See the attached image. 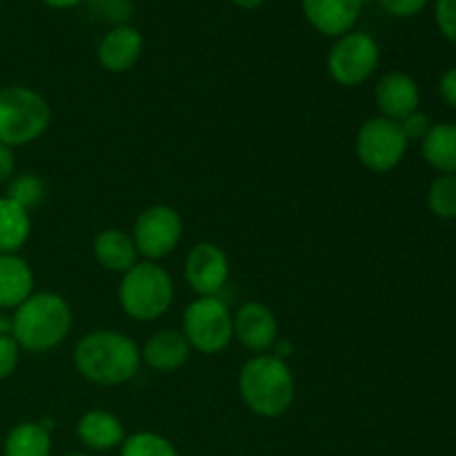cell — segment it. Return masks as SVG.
<instances>
[{"label": "cell", "mask_w": 456, "mask_h": 456, "mask_svg": "<svg viewBox=\"0 0 456 456\" xmlns=\"http://www.w3.org/2000/svg\"><path fill=\"white\" fill-rule=\"evenodd\" d=\"M374 102L383 118L403 120L405 116L414 114L421 102V92H419L417 80L403 71H387L381 76L374 87Z\"/></svg>", "instance_id": "obj_12"}, {"label": "cell", "mask_w": 456, "mask_h": 456, "mask_svg": "<svg viewBox=\"0 0 456 456\" xmlns=\"http://www.w3.org/2000/svg\"><path fill=\"white\" fill-rule=\"evenodd\" d=\"M78 441L92 452H107L120 448L125 441V426L116 414L107 410H89L76 423Z\"/></svg>", "instance_id": "obj_16"}, {"label": "cell", "mask_w": 456, "mask_h": 456, "mask_svg": "<svg viewBox=\"0 0 456 456\" xmlns=\"http://www.w3.org/2000/svg\"><path fill=\"white\" fill-rule=\"evenodd\" d=\"M176 288L174 279L163 265L154 261H138L125 272L118 285V301L125 314L138 323H151L167 314Z\"/></svg>", "instance_id": "obj_4"}, {"label": "cell", "mask_w": 456, "mask_h": 456, "mask_svg": "<svg viewBox=\"0 0 456 456\" xmlns=\"http://www.w3.org/2000/svg\"><path fill=\"white\" fill-rule=\"evenodd\" d=\"M383 12L396 18H412L426 9L428 0H379Z\"/></svg>", "instance_id": "obj_29"}, {"label": "cell", "mask_w": 456, "mask_h": 456, "mask_svg": "<svg viewBox=\"0 0 456 456\" xmlns=\"http://www.w3.org/2000/svg\"><path fill=\"white\" fill-rule=\"evenodd\" d=\"M52 123V107L43 94L25 85L0 87V142L12 150L38 141Z\"/></svg>", "instance_id": "obj_5"}, {"label": "cell", "mask_w": 456, "mask_h": 456, "mask_svg": "<svg viewBox=\"0 0 456 456\" xmlns=\"http://www.w3.org/2000/svg\"><path fill=\"white\" fill-rule=\"evenodd\" d=\"M138 256L141 254H138L136 243H134L132 234H127V232L110 227V230H102L94 239V258H96L102 270L125 274V272L136 265Z\"/></svg>", "instance_id": "obj_18"}, {"label": "cell", "mask_w": 456, "mask_h": 456, "mask_svg": "<svg viewBox=\"0 0 456 456\" xmlns=\"http://www.w3.org/2000/svg\"><path fill=\"white\" fill-rule=\"evenodd\" d=\"M239 395L254 414L276 419L288 412L297 396V381L288 361L274 354H256L239 372Z\"/></svg>", "instance_id": "obj_3"}, {"label": "cell", "mask_w": 456, "mask_h": 456, "mask_svg": "<svg viewBox=\"0 0 456 456\" xmlns=\"http://www.w3.org/2000/svg\"><path fill=\"white\" fill-rule=\"evenodd\" d=\"M120 456H181L169 439L156 432H136L125 436Z\"/></svg>", "instance_id": "obj_24"}, {"label": "cell", "mask_w": 456, "mask_h": 456, "mask_svg": "<svg viewBox=\"0 0 456 456\" xmlns=\"http://www.w3.org/2000/svg\"><path fill=\"white\" fill-rule=\"evenodd\" d=\"M274 347H276V354H274V356H279V359L288 361V356L292 354V343L285 341V338H281V341H276Z\"/></svg>", "instance_id": "obj_33"}, {"label": "cell", "mask_w": 456, "mask_h": 456, "mask_svg": "<svg viewBox=\"0 0 456 456\" xmlns=\"http://www.w3.org/2000/svg\"><path fill=\"white\" fill-rule=\"evenodd\" d=\"M43 3L52 9H74L83 4L85 0H43Z\"/></svg>", "instance_id": "obj_32"}, {"label": "cell", "mask_w": 456, "mask_h": 456, "mask_svg": "<svg viewBox=\"0 0 456 456\" xmlns=\"http://www.w3.org/2000/svg\"><path fill=\"white\" fill-rule=\"evenodd\" d=\"M439 94L444 98L445 105H450L456 110V67L445 71L439 80Z\"/></svg>", "instance_id": "obj_31"}, {"label": "cell", "mask_w": 456, "mask_h": 456, "mask_svg": "<svg viewBox=\"0 0 456 456\" xmlns=\"http://www.w3.org/2000/svg\"><path fill=\"white\" fill-rule=\"evenodd\" d=\"M3 456H52V428L43 421H22L9 430Z\"/></svg>", "instance_id": "obj_19"}, {"label": "cell", "mask_w": 456, "mask_h": 456, "mask_svg": "<svg viewBox=\"0 0 456 456\" xmlns=\"http://www.w3.org/2000/svg\"><path fill=\"white\" fill-rule=\"evenodd\" d=\"M435 20L441 34L456 45V0H436Z\"/></svg>", "instance_id": "obj_27"}, {"label": "cell", "mask_w": 456, "mask_h": 456, "mask_svg": "<svg viewBox=\"0 0 456 456\" xmlns=\"http://www.w3.org/2000/svg\"><path fill=\"white\" fill-rule=\"evenodd\" d=\"M142 34L132 25L111 27L96 47V58L110 74H125L142 56Z\"/></svg>", "instance_id": "obj_14"}, {"label": "cell", "mask_w": 456, "mask_h": 456, "mask_svg": "<svg viewBox=\"0 0 456 456\" xmlns=\"http://www.w3.org/2000/svg\"><path fill=\"white\" fill-rule=\"evenodd\" d=\"M234 338L245 350L265 354L279 341V321L274 312L258 301L240 305L234 314Z\"/></svg>", "instance_id": "obj_11"}, {"label": "cell", "mask_w": 456, "mask_h": 456, "mask_svg": "<svg viewBox=\"0 0 456 456\" xmlns=\"http://www.w3.org/2000/svg\"><path fill=\"white\" fill-rule=\"evenodd\" d=\"M141 347L132 337L116 330H94L78 338L74 368L85 381L101 387H116L132 381L141 368Z\"/></svg>", "instance_id": "obj_1"}, {"label": "cell", "mask_w": 456, "mask_h": 456, "mask_svg": "<svg viewBox=\"0 0 456 456\" xmlns=\"http://www.w3.org/2000/svg\"><path fill=\"white\" fill-rule=\"evenodd\" d=\"M34 270L20 254H0V307L13 312L34 294Z\"/></svg>", "instance_id": "obj_17"}, {"label": "cell", "mask_w": 456, "mask_h": 456, "mask_svg": "<svg viewBox=\"0 0 456 456\" xmlns=\"http://www.w3.org/2000/svg\"><path fill=\"white\" fill-rule=\"evenodd\" d=\"M4 196L31 214V209L43 205L45 196H47V185H45V181L38 174H16V176L7 183V194Z\"/></svg>", "instance_id": "obj_22"}, {"label": "cell", "mask_w": 456, "mask_h": 456, "mask_svg": "<svg viewBox=\"0 0 456 456\" xmlns=\"http://www.w3.org/2000/svg\"><path fill=\"white\" fill-rule=\"evenodd\" d=\"M381 62V49L374 36L368 31L352 29L347 34L334 38V45L328 52L330 78L341 87H359L365 80L372 78Z\"/></svg>", "instance_id": "obj_7"}, {"label": "cell", "mask_w": 456, "mask_h": 456, "mask_svg": "<svg viewBox=\"0 0 456 456\" xmlns=\"http://www.w3.org/2000/svg\"><path fill=\"white\" fill-rule=\"evenodd\" d=\"M421 154L441 174H456V123L432 125L421 141Z\"/></svg>", "instance_id": "obj_20"}, {"label": "cell", "mask_w": 456, "mask_h": 456, "mask_svg": "<svg viewBox=\"0 0 456 456\" xmlns=\"http://www.w3.org/2000/svg\"><path fill=\"white\" fill-rule=\"evenodd\" d=\"M230 279V258L218 245L196 243L185 258V281L199 297H218Z\"/></svg>", "instance_id": "obj_10"}, {"label": "cell", "mask_w": 456, "mask_h": 456, "mask_svg": "<svg viewBox=\"0 0 456 456\" xmlns=\"http://www.w3.org/2000/svg\"><path fill=\"white\" fill-rule=\"evenodd\" d=\"M191 350L218 354L234 341V314L221 297H199L183 312V328Z\"/></svg>", "instance_id": "obj_6"}, {"label": "cell", "mask_w": 456, "mask_h": 456, "mask_svg": "<svg viewBox=\"0 0 456 456\" xmlns=\"http://www.w3.org/2000/svg\"><path fill=\"white\" fill-rule=\"evenodd\" d=\"M410 142L405 141L399 123L383 116L368 118L356 134V156L370 172H392L405 159Z\"/></svg>", "instance_id": "obj_8"}, {"label": "cell", "mask_w": 456, "mask_h": 456, "mask_svg": "<svg viewBox=\"0 0 456 456\" xmlns=\"http://www.w3.org/2000/svg\"><path fill=\"white\" fill-rule=\"evenodd\" d=\"M13 176H16V154L12 147L0 142V185L12 181Z\"/></svg>", "instance_id": "obj_30"}, {"label": "cell", "mask_w": 456, "mask_h": 456, "mask_svg": "<svg viewBox=\"0 0 456 456\" xmlns=\"http://www.w3.org/2000/svg\"><path fill=\"white\" fill-rule=\"evenodd\" d=\"M183 218L169 205H151L138 214L132 239L145 261H163L178 248L183 239Z\"/></svg>", "instance_id": "obj_9"}, {"label": "cell", "mask_w": 456, "mask_h": 456, "mask_svg": "<svg viewBox=\"0 0 456 456\" xmlns=\"http://www.w3.org/2000/svg\"><path fill=\"white\" fill-rule=\"evenodd\" d=\"M191 347L181 330H159L141 347V359L154 372H176L187 363Z\"/></svg>", "instance_id": "obj_15"}, {"label": "cell", "mask_w": 456, "mask_h": 456, "mask_svg": "<svg viewBox=\"0 0 456 456\" xmlns=\"http://www.w3.org/2000/svg\"><path fill=\"white\" fill-rule=\"evenodd\" d=\"M20 346L13 341L12 334H0V381L12 377L20 363Z\"/></svg>", "instance_id": "obj_26"}, {"label": "cell", "mask_w": 456, "mask_h": 456, "mask_svg": "<svg viewBox=\"0 0 456 456\" xmlns=\"http://www.w3.org/2000/svg\"><path fill=\"white\" fill-rule=\"evenodd\" d=\"M67 456H94V454H87V452H71V454H67Z\"/></svg>", "instance_id": "obj_36"}, {"label": "cell", "mask_w": 456, "mask_h": 456, "mask_svg": "<svg viewBox=\"0 0 456 456\" xmlns=\"http://www.w3.org/2000/svg\"><path fill=\"white\" fill-rule=\"evenodd\" d=\"M31 236V214L0 196V254H18Z\"/></svg>", "instance_id": "obj_21"}, {"label": "cell", "mask_w": 456, "mask_h": 456, "mask_svg": "<svg viewBox=\"0 0 456 456\" xmlns=\"http://www.w3.org/2000/svg\"><path fill=\"white\" fill-rule=\"evenodd\" d=\"M428 208L444 221L456 218V174H441L428 190Z\"/></svg>", "instance_id": "obj_23"}, {"label": "cell", "mask_w": 456, "mask_h": 456, "mask_svg": "<svg viewBox=\"0 0 456 456\" xmlns=\"http://www.w3.org/2000/svg\"><path fill=\"white\" fill-rule=\"evenodd\" d=\"M363 3H365V0H363Z\"/></svg>", "instance_id": "obj_37"}, {"label": "cell", "mask_w": 456, "mask_h": 456, "mask_svg": "<svg viewBox=\"0 0 456 456\" xmlns=\"http://www.w3.org/2000/svg\"><path fill=\"white\" fill-rule=\"evenodd\" d=\"M0 334H12V314L0 307Z\"/></svg>", "instance_id": "obj_34"}, {"label": "cell", "mask_w": 456, "mask_h": 456, "mask_svg": "<svg viewBox=\"0 0 456 456\" xmlns=\"http://www.w3.org/2000/svg\"><path fill=\"white\" fill-rule=\"evenodd\" d=\"M232 3H234L236 7L248 9V12H252V9H258V7H261V4L265 3V0H232Z\"/></svg>", "instance_id": "obj_35"}, {"label": "cell", "mask_w": 456, "mask_h": 456, "mask_svg": "<svg viewBox=\"0 0 456 456\" xmlns=\"http://www.w3.org/2000/svg\"><path fill=\"white\" fill-rule=\"evenodd\" d=\"M74 314L65 297L56 292H34L12 314V337L20 350L43 352L61 346L71 332Z\"/></svg>", "instance_id": "obj_2"}, {"label": "cell", "mask_w": 456, "mask_h": 456, "mask_svg": "<svg viewBox=\"0 0 456 456\" xmlns=\"http://www.w3.org/2000/svg\"><path fill=\"white\" fill-rule=\"evenodd\" d=\"M303 16L319 34L338 38L356 27L363 0H301Z\"/></svg>", "instance_id": "obj_13"}, {"label": "cell", "mask_w": 456, "mask_h": 456, "mask_svg": "<svg viewBox=\"0 0 456 456\" xmlns=\"http://www.w3.org/2000/svg\"><path fill=\"white\" fill-rule=\"evenodd\" d=\"M89 12L98 20L111 22L114 27L129 25V18L134 16L132 0H87Z\"/></svg>", "instance_id": "obj_25"}, {"label": "cell", "mask_w": 456, "mask_h": 456, "mask_svg": "<svg viewBox=\"0 0 456 456\" xmlns=\"http://www.w3.org/2000/svg\"><path fill=\"white\" fill-rule=\"evenodd\" d=\"M399 127H401V132H403L405 141H408V142H414V141L421 142L423 138L428 136V132H430L432 120H430V116L417 110L414 114L405 116L403 120H399Z\"/></svg>", "instance_id": "obj_28"}]
</instances>
